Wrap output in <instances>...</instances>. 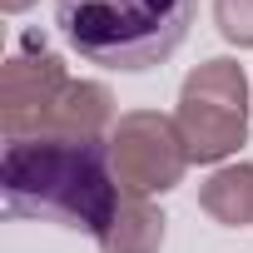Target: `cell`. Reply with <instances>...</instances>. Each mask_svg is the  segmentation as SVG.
I'll list each match as a JSON object with an SVG mask.
<instances>
[{
    "mask_svg": "<svg viewBox=\"0 0 253 253\" xmlns=\"http://www.w3.org/2000/svg\"><path fill=\"white\" fill-rule=\"evenodd\" d=\"M174 124L194 164H218L248 139V75L238 60H204L179 89Z\"/></svg>",
    "mask_w": 253,
    "mask_h": 253,
    "instance_id": "3957f363",
    "label": "cell"
},
{
    "mask_svg": "<svg viewBox=\"0 0 253 253\" xmlns=\"http://www.w3.org/2000/svg\"><path fill=\"white\" fill-rule=\"evenodd\" d=\"M0 189L15 218H45L94 238L119 213L109 139H10L0 159Z\"/></svg>",
    "mask_w": 253,
    "mask_h": 253,
    "instance_id": "6da1fadb",
    "label": "cell"
},
{
    "mask_svg": "<svg viewBox=\"0 0 253 253\" xmlns=\"http://www.w3.org/2000/svg\"><path fill=\"white\" fill-rule=\"evenodd\" d=\"M194 10L199 0H55V25L89 65L149 70L184 45Z\"/></svg>",
    "mask_w": 253,
    "mask_h": 253,
    "instance_id": "7a4b0ae2",
    "label": "cell"
},
{
    "mask_svg": "<svg viewBox=\"0 0 253 253\" xmlns=\"http://www.w3.org/2000/svg\"><path fill=\"white\" fill-rule=\"evenodd\" d=\"M114 124H119L114 119V94L104 84H94V80H70V89L45 114L40 134H50V139H109Z\"/></svg>",
    "mask_w": 253,
    "mask_h": 253,
    "instance_id": "8992f818",
    "label": "cell"
},
{
    "mask_svg": "<svg viewBox=\"0 0 253 253\" xmlns=\"http://www.w3.org/2000/svg\"><path fill=\"white\" fill-rule=\"evenodd\" d=\"M35 0H0V10H10V15H20V10H30Z\"/></svg>",
    "mask_w": 253,
    "mask_h": 253,
    "instance_id": "30bf717a",
    "label": "cell"
},
{
    "mask_svg": "<svg viewBox=\"0 0 253 253\" xmlns=\"http://www.w3.org/2000/svg\"><path fill=\"white\" fill-rule=\"evenodd\" d=\"M213 25L228 45H253V0H213Z\"/></svg>",
    "mask_w": 253,
    "mask_h": 253,
    "instance_id": "9c48e42d",
    "label": "cell"
},
{
    "mask_svg": "<svg viewBox=\"0 0 253 253\" xmlns=\"http://www.w3.org/2000/svg\"><path fill=\"white\" fill-rule=\"evenodd\" d=\"M70 89L65 60L45 45V35H25L20 50L0 70V119H5V139H30L40 134L45 114L55 99Z\"/></svg>",
    "mask_w": 253,
    "mask_h": 253,
    "instance_id": "5b68a950",
    "label": "cell"
},
{
    "mask_svg": "<svg viewBox=\"0 0 253 253\" xmlns=\"http://www.w3.org/2000/svg\"><path fill=\"white\" fill-rule=\"evenodd\" d=\"M199 209L223 228H248L253 223V164L213 169L209 184L199 189Z\"/></svg>",
    "mask_w": 253,
    "mask_h": 253,
    "instance_id": "ba28073f",
    "label": "cell"
},
{
    "mask_svg": "<svg viewBox=\"0 0 253 253\" xmlns=\"http://www.w3.org/2000/svg\"><path fill=\"white\" fill-rule=\"evenodd\" d=\"M164 213L149 204V199H134L124 194L119 199V213L109 218V228L99 233V248L104 253H159L164 248Z\"/></svg>",
    "mask_w": 253,
    "mask_h": 253,
    "instance_id": "52a82bcc",
    "label": "cell"
},
{
    "mask_svg": "<svg viewBox=\"0 0 253 253\" xmlns=\"http://www.w3.org/2000/svg\"><path fill=\"white\" fill-rule=\"evenodd\" d=\"M109 164H114V179H119L124 194L149 199V194H169L194 159H189L184 134L169 114L129 109L109 129Z\"/></svg>",
    "mask_w": 253,
    "mask_h": 253,
    "instance_id": "277c9868",
    "label": "cell"
}]
</instances>
